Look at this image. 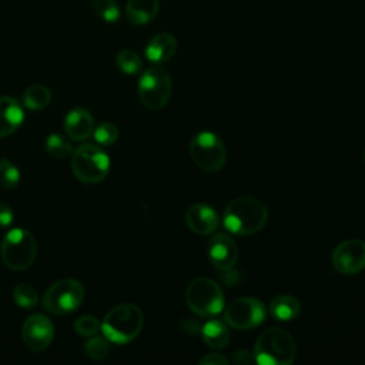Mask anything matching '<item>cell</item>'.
<instances>
[{
    "label": "cell",
    "instance_id": "cell-1",
    "mask_svg": "<svg viewBox=\"0 0 365 365\" xmlns=\"http://www.w3.org/2000/svg\"><path fill=\"white\" fill-rule=\"evenodd\" d=\"M268 210L257 198L241 195L228 202L224 210L222 224L235 235H252L268 222Z\"/></svg>",
    "mask_w": 365,
    "mask_h": 365
},
{
    "label": "cell",
    "instance_id": "cell-2",
    "mask_svg": "<svg viewBox=\"0 0 365 365\" xmlns=\"http://www.w3.org/2000/svg\"><path fill=\"white\" fill-rule=\"evenodd\" d=\"M144 325V314L135 304L113 307L100 322V331L108 342L124 345L134 341Z\"/></svg>",
    "mask_w": 365,
    "mask_h": 365
},
{
    "label": "cell",
    "instance_id": "cell-3",
    "mask_svg": "<svg viewBox=\"0 0 365 365\" xmlns=\"http://www.w3.org/2000/svg\"><path fill=\"white\" fill-rule=\"evenodd\" d=\"M252 356L259 365H289L297 356L294 336L279 327H269L257 338Z\"/></svg>",
    "mask_w": 365,
    "mask_h": 365
},
{
    "label": "cell",
    "instance_id": "cell-4",
    "mask_svg": "<svg viewBox=\"0 0 365 365\" xmlns=\"http://www.w3.org/2000/svg\"><path fill=\"white\" fill-rule=\"evenodd\" d=\"M37 255L34 235L24 228H11L0 244L3 264L13 271H24L31 267Z\"/></svg>",
    "mask_w": 365,
    "mask_h": 365
},
{
    "label": "cell",
    "instance_id": "cell-5",
    "mask_svg": "<svg viewBox=\"0 0 365 365\" xmlns=\"http://www.w3.org/2000/svg\"><path fill=\"white\" fill-rule=\"evenodd\" d=\"M71 170L78 181L97 184L110 171V157L96 144H81L71 153Z\"/></svg>",
    "mask_w": 365,
    "mask_h": 365
},
{
    "label": "cell",
    "instance_id": "cell-6",
    "mask_svg": "<svg viewBox=\"0 0 365 365\" xmlns=\"http://www.w3.org/2000/svg\"><path fill=\"white\" fill-rule=\"evenodd\" d=\"M185 304L194 314L202 318H211L222 311L224 292L211 278L200 277L187 285Z\"/></svg>",
    "mask_w": 365,
    "mask_h": 365
},
{
    "label": "cell",
    "instance_id": "cell-7",
    "mask_svg": "<svg viewBox=\"0 0 365 365\" xmlns=\"http://www.w3.org/2000/svg\"><path fill=\"white\" fill-rule=\"evenodd\" d=\"M84 287L73 278H63L53 282L41 298V307L54 315L74 312L84 301Z\"/></svg>",
    "mask_w": 365,
    "mask_h": 365
},
{
    "label": "cell",
    "instance_id": "cell-8",
    "mask_svg": "<svg viewBox=\"0 0 365 365\" xmlns=\"http://www.w3.org/2000/svg\"><path fill=\"white\" fill-rule=\"evenodd\" d=\"M137 91L138 98L145 108L160 110L165 107L173 91L170 74L158 66L144 70L140 76Z\"/></svg>",
    "mask_w": 365,
    "mask_h": 365
},
{
    "label": "cell",
    "instance_id": "cell-9",
    "mask_svg": "<svg viewBox=\"0 0 365 365\" xmlns=\"http://www.w3.org/2000/svg\"><path fill=\"white\" fill-rule=\"evenodd\" d=\"M188 151L195 165L207 173L221 170L227 160V150L222 140L211 131L197 133L190 140Z\"/></svg>",
    "mask_w": 365,
    "mask_h": 365
},
{
    "label": "cell",
    "instance_id": "cell-10",
    "mask_svg": "<svg viewBox=\"0 0 365 365\" xmlns=\"http://www.w3.org/2000/svg\"><path fill=\"white\" fill-rule=\"evenodd\" d=\"M267 308L258 298L240 297L230 302L224 311V319L227 325L234 329H251L264 322Z\"/></svg>",
    "mask_w": 365,
    "mask_h": 365
},
{
    "label": "cell",
    "instance_id": "cell-11",
    "mask_svg": "<svg viewBox=\"0 0 365 365\" xmlns=\"http://www.w3.org/2000/svg\"><path fill=\"white\" fill-rule=\"evenodd\" d=\"M332 265L344 275H352L365 268V241L345 240L339 242L332 251Z\"/></svg>",
    "mask_w": 365,
    "mask_h": 365
},
{
    "label": "cell",
    "instance_id": "cell-12",
    "mask_svg": "<svg viewBox=\"0 0 365 365\" xmlns=\"http://www.w3.org/2000/svg\"><path fill=\"white\" fill-rule=\"evenodd\" d=\"M54 325L44 314L30 315L21 327V339L31 351L46 349L54 339Z\"/></svg>",
    "mask_w": 365,
    "mask_h": 365
},
{
    "label": "cell",
    "instance_id": "cell-13",
    "mask_svg": "<svg viewBox=\"0 0 365 365\" xmlns=\"http://www.w3.org/2000/svg\"><path fill=\"white\" fill-rule=\"evenodd\" d=\"M208 258L220 271L232 269L238 259V247L227 234H217L208 244Z\"/></svg>",
    "mask_w": 365,
    "mask_h": 365
},
{
    "label": "cell",
    "instance_id": "cell-14",
    "mask_svg": "<svg viewBox=\"0 0 365 365\" xmlns=\"http://www.w3.org/2000/svg\"><path fill=\"white\" fill-rule=\"evenodd\" d=\"M185 224L194 234L208 235L218 228L220 217L211 205L195 202L185 211Z\"/></svg>",
    "mask_w": 365,
    "mask_h": 365
},
{
    "label": "cell",
    "instance_id": "cell-15",
    "mask_svg": "<svg viewBox=\"0 0 365 365\" xmlns=\"http://www.w3.org/2000/svg\"><path fill=\"white\" fill-rule=\"evenodd\" d=\"M66 135L74 141L87 140L94 131V118L86 108H74L64 118Z\"/></svg>",
    "mask_w": 365,
    "mask_h": 365
},
{
    "label": "cell",
    "instance_id": "cell-16",
    "mask_svg": "<svg viewBox=\"0 0 365 365\" xmlns=\"http://www.w3.org/2000/svg\"><path fill=\"white\" fill-rule=\"evenodd\" d=\"M24 121V111L20 103L10 97H0V138L13 134Z\"/></svg>",
    "mask_w": 365,
    "mask_h": 365
},
{
    "label": "cell",
    "instance_id": "cell-17",
    "mask_svg": "<svg viewBox=\"0 0 365 365\" xmlns=\"http://www.w3.org/2000/svg\"><path fill=\"white\" fill-rule=\"evenodd\" d=\"M177 51V40L170 33H158L150 38L145 46V57L148 61L160 64L168 61Z\"/></svg>",
    "mask_w": 365,
    "mask_h": 365
},
{
    "label": "cell",
    "instance_id": "cell-18",
    "mask_svg": "<svg viewBox=\"0 0 365 365\" xmlns=\"http://www.w3.org/2000/svg\"><path fill=\"white\" fill-rule=\"evenodd\" d=\"M160 10L158 0H128L125 6V17L131 24L141 26L153 21Z\"/></svg>",
    "mask_w": 365,
    "mask_h": 365
},
{
    "label": "cell",
    "instance_id": "cell-19",
    "mask_svg": "<svg viewBox=\"0 0 365 365\" xmlns=\"http://www.w3.org/2000/svg\"><path fill=\"white\" fill-rule=\"evenodd\" d=\"M299 312H301V304L294 295H288V294L277 295L269 304V314L277 321H282V322L291 321L297 318Z\"/></svg>",
    "mask_w": 365,
    "mask_h": 365
},
{
    "label": "cell",
    "instance_id": "cell-20",
    "mask_svg": "<svg viewBox=\"0 0 365 365\" xmlns=\"http://www.w3.org/2000/svg\"><path fill=\"white\" fill-rule=\"evenodd\" d=\"M202 341L212 349L225 348L230 342V331L227 322L220 319H210L201 328Z\"/></svg>",
    "mask_w": 365,
    "mask_h": 365
},
{
    "label": "cell",
    "instance_id": "cell-21",
    "mask_svg": "<svg viewBox=\"0 0 365 365\" xmlns=\"http://www.w3.org/2000/svg\"><path fill=\"white\" fill-rule=\"evenodd\" d=\"M23 106L29 110H43L51 101L50 90L43 84L29 86L23 93Z\"/></svg>",
    "mask_w": 365,
    "mask_h": 365
},
{
    "label": "cell",
    "instance_id": "cell-22",
    "mask_svg": "<svg viewBox=\"0 0 365 365\" xmlns=\"http://www.w3.org/2000/svg\"><path fill=\"white\" fill-rule=\"evenodd\" d=\"M44 147L47 153L54 158H66L73 153L71 141L66 135L57 133H53L46 138Z\"/></svg>",
    "mask_w": 365,
    "mask_h": 365
},
{
    "label": "cell",
    "instance_id": "cell-23",
    "mask_svg": "<svg viewBox=\"0 0 365 365\" xmlns=\"http://www.w3.org/2000/svg\"><path fill=\"white\" fill-rule=\"evenodd\" d=\"M13 299L23 309H33L38 304V294L30 284H19L13 289Z\"/></svg>",
    "mask_w": 365,
    "mask_h": 365
},
{
    "label": "cell",
    "instance_id": "cell-24",
    "mask_svg": "<svg viewBox=\"0 0 365 365\" xmlns=\"http://www.w3.org/2000/svg\"><path fill=\"white\" fill-rule=\"evenodd\" d=\"M115 63L118 66V68L125 73V74H137L141 71L143 68V61L141 57L133 51V50H120L115 56Z\"/></svg>",
    "mask_w": 365,
    "mask_h": 365
},
{
    "label": "cell",
    "instance_id": "cell-25",
    "mask_svg": "<svg viewBox=\"0 0 365 365\" xmlns=\"http://www.w3.org/2000/svg\"><path fill=\"white\" fill-rule=\"evenodd\" d=\"M84 352L93 361H103L110 354V344L104 336H88L84 344Z\"/></svg>",
    "mask_w": 365,
    "mask_h": 365
},
{
    "label": "cell",
    "instance_id": "cell-26",
    "mask_svg": "<svg viewBox=\"0 0 365 365\" xmlns=\"http://www.w3.org/2000/svg\"><path fill=\"white\" fill-rule=\"evenodd\" d=\"M91 9L107 23H115L120 19V9L114 0H91Z\"/></svg>",
    "mask_w": 365,
    "mask_h": 365
},
{
    "label": "cell",
    "instance_id": "cell-27",
    "mask_svg": "<svg viewBox=\"0 0 365 365\" xmlns=\"http://www.w3.org/2000/svg\"><path fill=\"white\" fill-rule=\"evenodd\" d=\"M19 168L7 158L0 160V185L6 190H13L20 182Z\"/></svg>",
    "mask_w": 365,
    "mask_h": 365
},
{
    "label": "cell",
    "instance_id": "cell-28",
    "mask_svg": "<svg viewBox=\"0 0 365 365\" xmlns=\"http://www.w3.org/2000/svg\"><path fill=\"white\" fill-rule=\"evenodd\" d=\"M94 140L101 145H111L118 138V128L113 123H101L93 131Z\"/></svg>",
    "mask_w": 365,
    "mask_h": 365
},
{
    "label": "cell",
    "instance_id": "cell-29",
    "mask_svg": "<svg viewBox=\"0 0 365 365\" xmlns=\"http://www.w3.org/2000/svg\"><path fill=\"white\" fill-rule=\"evenodd\" d=\"M74 331L81 336H93L100 331V321L93 315H83L74 321Z\"/></svg>",
    "mask_w": 365,
    "mask_h": 365
},
{
    "label": "cell",
    "instance_id": "cell-30",
    "mask_svg": "<svg viewBox=\"0 0 365 365\" xmlns=\"http://www.w3.org/2000/svg\"><path fill=\"white\" fill-rule=\"evenodd\" d=\"M198 364L201 365H228L230 361L222 355V354H218V352H211V354H207L204 355Z\"/></svg>",
    "mask_w": 365,
    "mask_h": 365
},
{
    "label": "cell",
    "instance_id": "cell-31",
    "mask_svg": "<svg viewBox=\"0 0 365 365\" xmlns=\"http://www.w3.org/2000/svg\"><path fill=\"white\" fill-rule=\"evenodd\" d=\"M14 220L13 210L6 204L0 202V228H9Z\"/></svg>",
    "mask_w": 365,
    "mask_h": 365
},
{
    "label": "cell",
    "instance_id": "cell-32",
    "mask_svg": "<svg viewBox=\"0 0 365 365\" xmlns=\"http://www.w3.org/2000/svg\"><path fill=\"white\" fill-rule=\"evenodd\" d=\"M231 359L234 364H238V365H245V364H250L254 361V356L250 351L247 349H237L231 354Z\"/></svg>",
    "mask_w": 365,
    "mask_h": 365
},
{
    "label": "cell",
    "instance_id": "cell-33",
    "mask_svg": "<svg viewBox=\"0 0 365 365\" xmlns=\"http://www.w3.org/2000/svg\"><path fill=\"white\" fill-rule=\"evenodd\" d=\"M364 160H365V153H364Z\"/></svg>",
    "mask_w": 365,
    "mask_h": 365
}]
</instances>
